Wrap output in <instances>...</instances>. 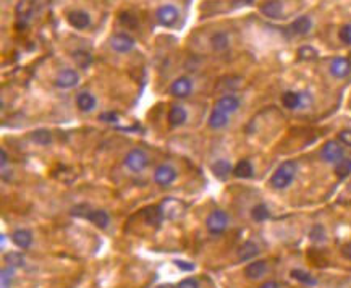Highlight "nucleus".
Returning <instances> with one entry per match:
<instances>
[{"label": "nucleus", "instance_id": "f257e3e1", "mask_svg": "<svg viewBox=\"0 0 351 288\" xmlns=\"http://www.w3.org/2000/svg\"><path fill=\"white\" fill-rule=\"evenodd\" d=\"M295 175H296V164L293 161H286L280 165L274 175H272L270 185L275 189H285L292 185Z\"/></svg>", "mask_w": 351, "mask_h": 288}, {"label": "nucleus", "instance_id": "f03ea898", "mask_svg": "<svg viewBox=\"0 0 351 288\" xmlns=\"http://www.w3.org/2000/svg\"><path fill=\"white\" fill-rule=\"evenodd\" d=\"M159 207L162 211L164 219H167V220H180V219H183L185 214H186V209H188L183 201L175 199V198L164 199Z\"/></svg>", "mask_w": 351, "mask_h": 288}, {"label": "nucleus", "instance_id": "7ed1b4c3", "mask_svg": "<svg viewBox=\"0 0 351 288\" xmlns=\"http://www.w3.org/2000/svg\"><path fill=\"white\" fill-rule=\"evenodd\" d=\"M227 225H228V215H227V212L220 211V209L210 212L209 217L206 219V227L212 235L224 233V230L227 229Z\"/></svg>", "mask_w": 351, "mask_h": 288}, {"label": "nucleus", "instance_id": "20e7f679", "mask_svg": "<svg viewBox=\"0 0 351 288\" xmlns=\"http://www.w3.org/2000/svg\"><path fill=\"white\" fill-rule=\"evenodd\" d=\"M125 165L131 172H141L147 165V155L141 149L130 151L125 157Z\"/></svg>", "mask_w": 351, "mask_h": 288}, {"label": "nucleus", "instance_id": "39448f33", "mask_svg": "<svg viewBox=\"0 0 351 288\" xmlns=\"http://www.w3.org/2000/svg\"><path fill=\"white\" fill-rule=\"evenodd\" d=\"M175 178H177V170H175L172 165H161V167H157L155 173H154V180L159 186L162 188H167L170 186L172 183L175 181Z\"/></svg>", "mask_w": 351, "mask_h": 288}, {"label": "nucleus", "instance_id": "423d86ee", "mask_svg": "<svg viewBox=\"0 0 351 288\" xmlns=\"http://www.w3.org/2000/svg\"><path fill=\"white\" fill-rule=\"evenodd\" d=\"M321 157L326 162L337 164L343 159V147H341L337 141H329L324 144L322 151H321Z\"/></svg>", "mask_w": 351, "mask_h": 288}, {"label": "nucleus", "instance_id": "0eeeda50", "mask_svg": "<svg viewBox=\"0 0 351 288\" xmlns=\"http://www.w3.org/2000/svg\"><path fill=\"white\" fill-rule=\"evenodd\" d=\"M155 16H157V21H159L162 26L170 28V26H173L175 23H177V20H178V10L173 5L167 4V5L159 7V10H157Z\"/></svg>", "mask_w": 351, "mask_h": 288}, {"label": "nucleus", "instance_id": "6e6552de", "mask_svg": "<svg viewBox=\"0 0 351 288\" xmlns=\"http://www.w3.org/2000/svg\"><path fill=\"white\" fill-rule=\"evenodd\" d=\"M110 46H112L113 50L120 52V54H125V52H130L131 49L135 47V41H133V38H130V36H126V34L120 33V34H115V36H112Z\"/></svg>", "mask_w": 351, "mask_h": 288}, {"label": "nucleus", "instance_id": "1a4fd4ad", "mask_svg": "<svg viewBox=\"0 0 351 288\" xmlns=\"http://www.w3.org/2000/svg\"><path fill=\"white\" fill-rule=\"evenodd\" d=\"M78 81H80V76H78V73L75 72V70H62V72L58 73L57 80H55V84L58 86V88L62 89H70L73 88V86L78 84Z\"/></svg>", "mask_w": 351, "mask_h": 288}, {"label": "nucleus", "instance_id": "9d476101", "mask_svg": "<svg viewBox=\"0 0 351 288\" xmlns=\"http://www.w3.org/2000/svg\"><path fill=\"white\" fill-rule=\"evenodd\" d=\"M191 89H193V83L186 76H181L170 84V92L175 98H186V95L191 94Z\"/></svg>", "mask_w": 351, "mask_h": 288}, {"label": "nucleus", "instance_id": "9b49d317", "mask_svg": "<svg viewBox=\"0 0 351 288\" xmlns=\"http://www.w3.org/2000/svg\"><path fill=\"white\" fill-rule=\"evenodd\" d=\"M67 20H68V23L72 24L75 29H86V28H89V24H91L89 15H87L86 12H83V10L70 12L68 16H67Z\"/></svg>", "mask_w": 351, "mask_h": 288}, {"label": "nucleus", "instance_id": "f8f14e48", "mask_svg": "<svg viewBox=\"0 0 351 288\" xmlns=\"http://www.w3.org/2000/svg\"><path fill=\"white\" fill-rule=\"evenodd\" d=\"M215 109L222 110L225 113H233L240 109V99L233 94H227L224 98H220L215 104Z\"/></svg>", "mask_w": 351, "mask_h": 288}, {"label": "nucleus", "instance_id": "ddd939ff", "mask_svg": "<svg viewBox=\"0 0 351 288\" xmlns=\"http://www.w3.org/2000/svg\"><path fill=\"white\" fill-rule=\"evenodd\" d=\"M349 72H351V62L348 58L338 57L330 63V73L335 78H345L349 75Z\"/></svg>", "mask_w": 351, "mask_h": 288}, {"label": "nucleus", "instance_id": "4468645a", "mask_svg": "<svg viewBox=\"0 0 351 288\" xmlns=\"http://www.w3.org/2000/svg\"><path fill=\"white\" fill-rule=\"evenodd\" d=\"M261 12L262 15H266L267 18H280L283 12V5L280 0H267L266 4L261 5Z\"/></svg>", "mask_w": 351, "mask_h": 288}, {"label": "nucleus", "instance_id": "2eb2a0df", "mask_svg": "<svg viewBox=\"0 0 351 288\" xmlns=\"http://www.w3.org/2000/svg\"><path fill=\"white\" fill-rule=\"evenodd\" d=\"M141 215H143L144 222H146L147 225H152V227H159L161 222L164 220V215H162L161 207H155V206H151V207L143 209Z\"/></svg>", "mask_w": 351, "mask_h": 288}, {"label": "nucleus", "instance_id": "dca6fc26", "mask_svg": "<svg viewBox=\"0 0 351 288\" xmlns=\"http://www.w3.org/2000/svg\"><path fill=\"white\" fill-rule=\"evenodd\" d=\"M266 270H267L266 261H252V263L248 264L246 269H244V275H246L249 280H258V278H261L266 274Z\"/></svg>", "mask_w": 351, "mask_h": 288}, {"label": "nucleus", "instance_id": "f3484780", "mask_svg": "<svg viewBox=\"0 0 351 288\" xmlns=\"http://www.w3.org/2000/svg\"><path fill=\"white\" fill-rule=\"evenodd\" d=\"M188 113L181 106H173L169 112V123L172 126H181L186 121Z\"/></svg>", "mask_w": 351, "mask_h": 288}, {"label": "nucleus", "instance_id": "a211bd4d", "mask_svg": "<svg viewBox=\"0 0 351 288\" xmlns=\"http://www.w3.org/2000/svg\"><path fill=\"white\" fill-rule=\"evenodd\" d=\"M259 254V246L254 241H246L241 244L238 249V258L240 261H251Z\"/></svg>", "mask_w": 351, "mask_h": 288}, {"label": "nucleus", "instance_id": "6ab92c4d", "mask_svg": "<svg viewBox=\"0 0 351 288\" xmlns=\"http://www.w3.org/2000/svg\"><path fill=\"white\" fill-rule=\"evenodd\" d=\"M76 106H78V109L83 110V112H91L95 107V98H94L91 92L83 91V92L78 94Z\"/></svg>", "mask_w": 351, "mask_h": 288}, {"label": "nucleus", "instance_id": "aec40b11", "mask_svg": "<svg viewBox=\"0 0 351 288\" xmlns=\"http://www.w3.org/2000/svg\"><path fill=\"white\" fill-rule=\"evenodd\" d=\"M12 241H13L18 248L26 249V248L31 246V243H33V235H31V232H28V230H16V232H13V235H12Z\"/></svg>", "mask_w": 351, "mask_h": 288}, {"label": "nucleus", "instance_id": "412c9836", "mask_svg": "<svg viewBox=\"0 0 351 288\" xmlns=\"http://www.w3.org/2000/svg\"><path fill=\"white\" fill-rule=\"evenodd\" d=\"M87 220L92 222L95 227H99V229H105V227L109 225L110 222V217L109 214L102 211V209H98V211H91L89 215H87Z\"/></svg>", "mask_w": 351, "mask_h": 288}, {"label": "nucleus", "instance_id": "4be33fe9", "mask_svg": "<svg viewBox=\"0 0 351 288\" xmlns=\"http://www.w3.org/2000/svg\"><path fill=\"white\" fill-rule=\"evenodd\" d=\"M303 102V94L295 91H286L282 95V104L286 109H298Z\"/></svg>", "mask_w": 351, "mask_h": 288}, {"label": "nucleus", "instance_id": "5701e85b", "mask_svg": "<svg viewBox=\"0 0 351 288\" xmlns=\"http://www.w3.org/2000/svg\"><path fill=\"white\" fill-rule=\"evenodd\" d=\"M227 123H228V113L218 110V109H215L212 113H210V118H209V126L210 128L218 130V128H224Z\"/></svg>", "mask_w": 351, "mask_h": 288}, {"label": "nucleus", "instance_id": "b1692460", "mask_svg": "<svg viewBox=\"0 0 351 288\" xmlns=\"http://www.w3.org/2000/svg\"><path fill=\"white\" fill-rule=\"evenodd\" d=\"M233 175L235 177H238V178H249L252 177V165L249 161H240L238 164L235 165V169H233Z\"/></svg>", "mask_w": 351, "mask_h": 288}, {"label": "nucleus", "instance_id": "393cba45", "mask_svg": "<svg viewBox=\"0 0 351 288\" xmlns=\"http://www.w3.org/2000/svg\"><path fill=\"white\" fill-rule=\"evenodd\" d=\"M290 275H292V278H295L296 282L300 283H304V285H309V286H314L315 283H317V280L308 272H304V270L301 269H293L292 272H290Z\"/></svg>", "mask_w": 351, "mask_h": 288}, {"label": "nucleus", "instance_id": "a878e982", "mask_svg": "<svg viewBox=\"0 0 351 288\" xmlns=\"http://www.w3.org/2000/svg\"><path fill=\"white\" fill-rule=\"evenodd\" d=\"M212 172H214V175H215L217 178L225 180L228 175H230V172H232V165L228 164L227 161H217V162L212 165Z\"/></svg>", "mask_w": 351, "mask_h": 288}, {"label": "nucleus", "instance_id": "bb28decb", "mask_svg": "<svg viewBox=\"0 0 351 288\" xmlns=\"http://www.w3.org/2000/svg\"><path fill=\"white\" fill-rule=\"evenodd\" d=\"M311 26H312V23H311V20L308 18V16H300V18H296L292 23V29L296 34H306V33H309Z\"/></svg>", "mask_w": 351, "mask_h": 288}, {"label": "nucleus", "instance_id": "cd10ccee", "mask_svg": "<svg viewBox=\"0 0 351 288\" xmlns=\"http://www.w3.org/2000/svg\"><path fill=\"white\" fill-rule=\"evenodd\" d=\"M73 60L80 68H87L92 63V57H91L89 52H86V50H75Z\"/></svg>", "mask_w": 351, "mask_h": 288}, {"label": "nucleus", "instance_id": "c85d7f7f", "mask_svg": "<svg viewBox=\"0 0 351 288\" xmlns=\"http://www.w3.org/2000/svg\"><path fill=\"white\" fill-rule=\"evenodd\" d=\"M31 139L39 146H47L52 141V135L49 130H36L31 133Z\"/></svg>", "mask_w": 351, "mask_h": 288}, {"label": "nucleus", "instance_id": "c756f323", "mask_svg": "<svg viewBox=\"0 0 351 288\" xmlns=\"http://www.w3.org/2000/svg\"><path fill=\"white\" fill-rule=\"evenodd\" d=\"M251 215H252V219L256 222H266L270 217V212H269V209H267L266 204H258V206L252 207Z\"/></svg>", "mask_w": 351, "mask_h": 288}, {"label": "nucleus", "instance_id": "7c9ffc66", "mask_svg": "<svg viewBox=\"0 0 351 288\" xmlns=\"http://www.w3.org/2000/svg\"><path fill=\"white\" fill-rule=\"evenodd\" d=\"M335 173H337V177L338 178H346L349 173H351V161H348V159H341L340 162H337V165H335Z\"/></svg>", "mask_w": 351, "mask_h": 288}, {"label": "nucleus", "instance_id": "2f4dec72", "mask_svg": "<svg viewBox=\"0 0 351 288\" xmlns=\"http://www.w3.org/2000/svg\"><path fill=\"white\" fill-rule=\"evenodd\" d=\"M120 23L125 26V28H128V29H136L138 28V24H139V21H138V18L136 16L133 15V13H130V12H123L120 15Z\"/></svg>", "mask_w": 351, "mask_h": 288}, {"label": "nucleus", "instance_id": "473e14b6", "mask_svg": "<svg viewBox=\"0 0 351 288\" xmlns=\"http://www.w3.org/2000/svg\"><path fill=\"white\" fill-rule=\"evenodd\" d=\"M298 58L306 60V62H308V60H315L317 58V50L311 46H303L298 49Z\"/></svg>", "mask_w": 351, "mask_h": 288}, {"label": "nucleus", "instance_id": "72a5a7b5", "mask_svg": "<svg viewBox=\"0 0 351 288\" xmlns=\"http://www.w3.org/2000/svg\"><path fill=\"white\" fill-rule=\"evenodd\" d=\"M212 46L215 50H225L228 47V36L225 33H215L212 36Z\"/></svg>", "mask_w": 351, "mask_h": 288}, {"label": "nucleus", "instance_id": "f704fd0d", "mask_svg": "<svg viewBox=\"0 0 351 288\" xmlns=\"http://www.w3.org/2000/svg\"><path fill=\"white\" fill-rule=\"evenodd\" d=\"M5 261L10 267H23L24 266V258L20 252H8L5 254Z\"/></svg>", "mask_w": 351, "mask_h": 288}, {"label": "nucleus", "instance_id": "c9c22d12", "mask_svg": "<svg viewBox=\"0 0 351 288\" xmlns=\"http://www.w3.org/2000/svg\"><path fill=\"white\" fill-rule=\"evenodd\" d=\"M0 277H2V288H10L12 286V280H13V267H5L2 269V274H0Z\"/></svg>", "mask_w": 351, "mask_h": 288}, {"label": "nucleus", "instance_id": "e433bc0d", "mask_svg": "<svg viewBox=\"0 0 351 288\" xmlns=\"http://www.w3.org/2000/svg\"><path fill=\"white\" fill-rule=\"evenodd\" d=\"M309 238L315 243H321L326 240V232H324V227L322 225H315L314 229L309 233Z\"/></svg>", "mask_w": 351, "mask_h": 288}, {"label": "nucleus", "instance_id": "4c0bfd02", "mask_svg": "<svg viewBox=\"0 0 351 288\" xmlns=\"http://www.w3.org/2000/svg\"><path fill=\"white\" fill-rule=\"evenodd\" d=\"M89 207L84 206V204H80V206H75L72 209V215L75 217H83V219H87V215H89Z\"/></svg>", "mask_w": 351, "mask_h": 288}, {"label": "nucleus", "instance_id": "58836bf2", "mask_svg": "<svg viewBox=\"0 0 351 288\" xmlns=\"http://www.w3.org/2000/svg\"><path fill=\"white\" fill-rule=\"evenodd\" d=\"M340 41H343L345 44H351V24H345L338 33Z\"/></svg>", "mask_w": 351, "mask_h": 288}, {"label": "nucleus", "instance_id": "ea45409f", "mask_svg": "<svg viewBox=\"0 0 351 288\" xmlns=\"http://www.w3.org/2000/svg\"><path fill=\"white\" fill-rule=\"evenodd\" d=\"M177 288H199V283L195 278H185L177 285Z\"/></svg>", "mask_w": 351, "mask_h": 288}, {"label": "nucleus", "instance_id": "a19ab883", "mask_svg": "<svg viewBox=\"0 0 351 288\" xmlns=\"http://www.w3.org/2000/svg\"><path fill=\"white\" fill-rule=\"evenodd\" d=\"M101 120L102 121H109V123H117L118 121V115L117 113H113V112H105L101 115Z\"/></svg>", "mask_w": 351, "mask_h": 288}, {"label": "nucleus", "instance_id": "79ce46f5", "mask_svg": "<svg viewBox=\"0 0 351 288\" xmlns=\"http://www.w3.org/2000/svg\"><path fill=\"white\" fill-rule=\"evenodd\" d=\"M338 138H340L341 143L351 147V130H343V132H340Z\"/></svg>", "mask_w": 351, "mask_h": 288}, {"label": "nucleus", "instance_id": "37998d69", "mask_svg": "<svg viewBox=\"0 0 351 288\" xmlns=\"http://www.w3.org/2000/svg\"><path fill=\"white\" fill-rule=\"evenodd\" d=\"M175 264H177V267H180L181 270H188V272L195 269V264H193V263H185V261H181V259L175 261Z\"/></svg>", "mask_w": 351, "mask_h": 288}, {"label": "nucleus", "instance_id": "c03bdc74", "mask_svg": "<svg viewBox=\"0 0 351 288\" xmlns=\"http://www.w3.org/2000/svg\"><path fill=\"white\" fill-rule=\"evenodd\" d=\"M341 254H343L346 259H349V261H351V243L345 244V246L341 248Z\"/></svg>", "mask_w": 351, "mask_h": 288}, {"label": "nucleus", "instance_id": "a18cd8bd", "mask_svg": "<svg viewBox=\"0 0 351 288\" xmlns=\"http://www.w3.org/2000/svg\"><path fill=\"white\" fill-rule=\"evenodd\" d=\"M0 162H2V167H5V165H7V152L4 149L0 151Z\"/></svg>", "mask_w": 351, "mask_h": 288}, {"label": "nucleus", "instance_id": "49530a36", "mask_svg": "<svg viewBox=\"0 0 351 288\" xmlns=\"http://www.w3.org/2000/svg\"><path fill=\"white\" fill-rule=\"evenodd\" d=\"M261 288H280V285H278V283H275V282H267V283L262 285Z\"/></svg>", "mask_w": 351, "mask_h": 288}, {"label": "nucleus", "instance_id": "de8ad7c7", "mask_svg": "<svg viewBox=\"0 0 351 288\" xmlns=\"http://www.w3.org/2000/svg\"><path fill=\"white\" fill-rule=\"evenodd\" d=\"M236 2H240V4H246V5H251L254 0H236Z\"/></svg>", "mask_w": 351, "mask_h": 288}, {"label": "nucleus", "instance_id": "09e8293b", "mask_svg": "<svg viewBox=\"0 0 351 288\" xmlns=\"http://www.w3.org/2000/svg\"><path fill=\"white\" fill-rule=\"evenodd\" d=\"M157 288H173L172 285H161V286H157Z\"/></svg>", "mask_w": 351, "mask_h": 288}]
</instances>
